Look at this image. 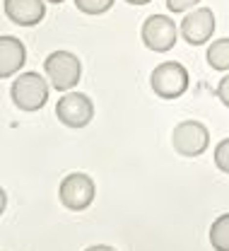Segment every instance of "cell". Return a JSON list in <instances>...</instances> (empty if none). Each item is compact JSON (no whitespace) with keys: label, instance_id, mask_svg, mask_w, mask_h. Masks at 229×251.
Returning a JSON list of instances; mask_svg holds the SVG:
<instances>
[{"label":"cell","instance_id":"13","mask_svg":"<svg viewBox=\"0 0 229 251\" xmlns=\"http://www.w3.org/2000/svg\"><path fill=\"white\" fill-rule=\"evenodd\" d=\"M116 0H75V7L85 15H104L114 7Z\"/></svg>","mask_w":229,"mask_h":251},{"label":"cell","instance_id":"14","mask_svg":"<svg viewBox=\"0 0 229 251\" xmlns=\"http://www.w3.org/2000/svg\"><path fill=\"white\" fill-rule=\"evenodd\" d=\"M215 164H217L220 172L229 174V138L217 143V148H215Z\"/></svg>","mask_w":229,"mask_h":251},{"label":"cell","instance_id":"16","mask_svg":"<svg viewBox=\"0 0 229 251\" xmlns=\"http://www.w3.org/2000/svg\"><path fill=\"white\" fill-rule=\"evenodd\" d=\"M215 94H217V99L229 109V75H225V77L220 80V85H217Z\"/></svg>","mask_w":229,"mask_h":251},{"label":"cell","instance_id":"20","mask_svg":"<svg viewBox=\"0 0 229 251\" xmlns=\"http://www.w3.org/2000/svg\"><path fill=\"white\" fill-rule=\"evenodd\" d=\"M48 2H53V5H61V2H66V0H48Z\"/></svg>","mask_w":229,"mask_h":251},{"label":"cell","instance_id":"2","mask_svg":"<svg viewBox=\"0 0 229 251\" xmlns=\"http://www.w3.org/2000/svg\"><path fill=\"white\" fill-rule=\"evenodd\" d=\"M44 70L48 75V82L53 90L58 92H70L82 75V65L80 58L70 51H53L48 53V58L44 61Z\"/></svg>","mask_w":229,"mask_h":251},{"label":"cell","instance_id":"3","mask_svg":"<svg viewBox=\"0 0 229 251\" xmlns=\"http://www.w3.org/2000/svg\"><path fill=\"white\" fill-rule=\"evenodd\" d=\"M188 70L176 61L160 63L150 75V87L160 99H179L188 90Z\"/></svg>","mask_w":229,"mask_h":251},{"label":"cell","instance_id":"5","mask_svg":"<svg viewBox=\"0 0 229 251\" xmlns=\"http://www.w3.org/2000/svg\"><path fill=\"white\" fill-rule=\"evenodd\" d=\"M56 119L68 128H85L94 119V104L87 94L68 92L56 104Z\"/></svg>","mask_w":229,"mask_h":251},{"label":"cell","instance_id":"18","mask_svg":"<svg viewBox=\"0 0 229 251\" xmlns=\"http://www.w3.org/2000/svg\"><path fill=\"white\" fill-rule=\"evenodd\" d=\"M85 251H116V249H111L106 244H97V247H90V249H85Z\"/></svg>","mask_w":229,"mask_h":251},{"label":"cell","instance_id":"12","mask_svg":"<svg viewBox=\"0 0 229 251\" xmlns=\"http://www.w3.org/2000/svg\"><path fill=\"white\" fill-rule=\"evenodd\" d=\"M210 244L215 251H229V213L220 215L210 227Z\"/></svg>","mask_w":229,"mask_h":251},{"label":"cell","instance_id":"1","mask_svg":"<svg viewBox=\"0 0 229 251\" xmlns=\"http://www.w3.org/2000/svg\"><path fill=\"white\" fill-rule=\"evenodd\" d=\"M10 97H12V104L20 111H27V114L39 111L48 101V82L39 73H22L12 82Z\"/></svg>","mask_w":229,"mask_h":251},{"label":"cell","instance_id":"7","mask_svg":"<svg viewBox=\"0 0 229 251\" xmlns=\"http://www.w3.org/2000/svg\"><path fill=\"white\" fill-rule=\"evenodd\" d=\"M140 34H142V44L155 53H166L176 44V25L166 15H150Z\"/></svg>","mask_w":229,"mask_h":251},{"label":"cell","instance_id":"4","mask_svg":"<svg viewBox=\"0 0 229 251\" xmlns=\"http://www.w3.org/2000/svg\"><path fill=\"white\" fill-rule=\"evenodd\" d=\"M94 196H97L94 179H92L90 174H82V172L68 174L66 179L61 181V186H58V198H61V203L66 205L68 210H75V213L87 210V208L92 205Z\"/></svg>","mask_w":229,"mask_h":251},{"label":"cell","instance_id":"10","mask_svg":"<svg viewBox=\"0 0 229 251\" xmlns=\"http://www.w3.org/2000/svg\"><path fill=\"white\" fill-rule=\"evenodd\" d=\"M27 63V49L17 36H0V80L12 77Z\"/></svg>","mask_w":229,"mask_h":251},{"label":"cell","instance_id":"19","mask_svg":"<svg viewBox=\"0 0 229 251\" xmlns=\"http://www.w3.org/2000/svg\"><path fill=\"white\" fill-rule=\"evenodd\" d=\"M126 2H131V5H147V2H152V0H126Z\"/></svg>","mask_w":229,"mask_h":251},{"label":"cell","instance_id":"15","mask_svg":"<svg viewBox=\"0 0 229 251\" xmlns=\"http://www.w3.org/2000/svg\"><path fill=\"white\" fill-rule=\"evenodd\" d=\"M200 0H166V7H169V12H174V15H179V12H186V10H191L193 5H198Z\"/></svg>","mask_w":229,"mask_h":251},{"label":"cell","instance_id":"8","mask_svg":"<svg viewBox=\"0 0 229 251\" xmlns=\"http://www.w3.org/2000/svg\"><path fill=\"white\" fill-rule=\"evenodd\" d=\"M215 34V12L210 7H198L188 12L181 22V36L191 46H203Z\"/></svg>","mask_w":229,"mask_h":251},{"label":"cell","instance_id":"11","mask_svg":"<svg viewBox=\"0 0 229 251\" xmlns=\"http://www.w3.org/2000/svg\"><path fill=\"white\" fill-rule=\"evenodd\" d=\"M205 58H207V65H210L212 70L227 73L229 70V36L227 39L212 41L210 49H207V53H205Z\"/></svg>","mask_w":229,"mask_h":251},{"label":"cell","instance_id":"9","mask_svg":"<svg viewBox=\"0 0 229 251\" xmlns=\"http://www.w3.org/2000/svg\"><path fill=\"white\" fill-rule=\"evenodd\" d=\"M5 15L20 27H34L46 17L44 0H5Z\"/></svg>","mask_w":229,"mask_h":251},{"label":"cell","instance_id":"17","mask_svg":"<svg viewBox=\"0 0 229 251\" xmlns=\"http://www.w3.org/2000/svg\"><path fill=\"white\" fill-rule=\"evenodd\" d=\"M5 205H7V193H5V188L0 186V215L5 213Z\"/></svg>","mask_w":229,"mask_h":251},{"label":"cell","instance_id":"6","mask_svg":"<svg viewBox=\"0 0 229 251\" xmlns=\"http://www.w3.org/2000/svg\"><path fill=\"white\" fill-rule=\"evenodd\" d=\"M171 145L181 157H198L210 145V130L200 121H181L171 133Z\"/></svg>","mask_w":229,"mask_h":251}]
</instances>
